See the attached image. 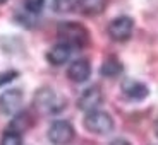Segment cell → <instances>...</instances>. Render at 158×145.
I'll return each instance as SVG.
<instances>
[{
    "mask_svg": "<svg viewBox=\"0 0 158 145\" xmlns=\"http://www.w3.org/2000/svg\"><path fill=\"white\" fill-rule=\"evenodd\" d=\"M23 104V90L19 89H7L0 96V113L5 116H16Z\"/></svg>",
    "mask_w": 158,
    "mask_h": 145,
    "instance_id": "obj_6",
    "label": "cell"
},
{
    "mask_svg": "<svg viewBox=\"0 0 158 145\" xmlns=\"http://www.w3.org/2000/svg\"><path fill=\"white\" fill-rule=\"evenodd\" d=\"M59 39L60 43L67 44L69 48H84L89 43V34H88V29L84 28L83 24L79 22H62L59 26Z\"/></svg>",
    "mask_w": 158,
    "mask_h": 145,
    "instance_id": "obj_1",
    "label": "cell"
},
{
    "mask_svg": "<svg viewBox=\"0 0 158 145\" xmlns=\"http://www.w3.org/2000/svg\"><path fill=\"white\" fill-rule=\"evenodd\" d=\"M132 29H134V21L127 16H122L112 21L107 31L114 41H127L132 36Z\"/></svg>",
    "mask_w": 158,
    "mask_h": 145,
    "instance_id": "obj_5",
    "label": "cell"
},
{
    "mask_svg": "<svg viewBox=\"0 0 158 145\" xmlns=\"http://www.w3.org/2000/svg\"><path fill=\"white\" fill-rule=\"evenodd\" d=\"M16 77H17V72H16V70H9V72L0 74V87L5 86V84H9L10 80H14Z\"/></svg>",
    "mask_w": 158,
    "mask_h": 145,
    "instance_id": "obj_17",
    "label": "cell"
},
{
    "mask_svg": "<svg viewBox=\"0 0 158 145\" xmlns=\"http://www.w3.org/2000/svg\"><path fill=\"white\" fill-rule=\"evenodd\" d=\"M84 126L88 132L95 135H107L114 130V120L105 111H91L84 118Z\"/></svg>",
    "mask_w": 158,
    "mask_h": 145,
    "instance_id": "obj_2",
    "label": "cell"
},
{
    "mask_svg": "<svg viewBox=\"0 0 158 145\" xmlns=\"http://www.w3.org/2000/svg\"><path fill=\"white\" fill-rule=\"evenodd\" d=\"M71 53H72V48H69L67 44H64V43H59L50 48V51L47 53V60L52 65H64L69 60Z\"/></svg>",
    "mask_w": 158,
    "mask_h": 145,
    "instance_id": "obj_10",
    "label": "cell"
},
{
    "mask_svg": "<svg viewBox=\"0 0 158 145\" xmlns=\"http://www.w3.org/2000/svg\"><path fill=\"white\" fill-rule=\"evenodd\" d=\"M24 9L31 14H40L45 7V0H23Z\"/></svg>",
    "mask_w": 158,
    "mask_h": 145,
    "instance_id": "obj_15",
    "label": "cell"
},
{
    "mask_svg": "<svg viewBox=\"0 0 158 145\" xmlns=\"http://www.w3.org/2000/svg\"><path fill=\"white\" fill-rule=\"evenodd\" d=\"M48 138L53 145H67L74 138V128L65 120H57L48 128Z\"/></svg>",
    "mask_w": 158,
    "mask_h": 145,
    "instance_id": "obj_4",
    "label": "cell"
},
{
    "mask_svg": "<svg viewBox=\"0 0 158 145\" xmlns=\"http://www.w3.org/2000/svg\"><path fill=\"white\" fill-rule=\"evenodd\" d=\"M31 126V118H29V113H19L16 114L14 121L10 123V132H16V133H23Z\"/></svg>",
    "mask_w": 158,
    "mask_h": 145,
    "instance_id": "obj_13",
    "label": "cell"
},
{
    "mask_svg": "<svg viewBox=\"0 0 158 145\" xmlns=\"http://www.w3.org/2000/svg\"><path fill=\"white\" fill-rule=\"evenodd\" d=\"M76 5H79V0H53V9L60 14H67L76 9Z\"/></svg>",
    "mask_w": 158,
    "mask_h": 145,
    "instance_id": "obj_14",
    "label": "cell"
},
{
    "mask_svg": "<svg viewBox=\"0 0 158 145\" xmlns=\"http://www.w3.org/2000/svg\"><path fill=\"white\" fill-rule=\"evenodd\" d=\"M122 70H124V65L120 63V60H117L115 56L107 58L103 62L102 68H100L102 75H105V77H117V75L122 74Z\"/></svg>",
    "mask_w": 158,
    "mask_h": 145,
    "instance_id": "obj_12",
    "label": "cell"
},
{
    "mask_svg": "<svg viewBox=\"0 0 158 145\" xmlns=\"http://www.w3.org/2000/svg\"><path fill=\"white\" fill-rule=\"evenodd\" d=\"M102 102H103L102 90H100L96 86H93V87H89V89H86L83 94L79 96L77 106L83 111H86V113H91V111L98 109V108L102 106Z\"/></svg>",
    "mask_w": 158,
    "mask_h": 145,
    "instance_id": "obj_7",
    "label": "cell"
},
{
    "mask_svg": "<svg viewBox=\"0 0 158 145\" xmlns=\"http://www.w3.org/2000/svg\"><path fill=\"white\" fill-rule=\"evenodd\" d=\"M89 75H91V63L86 58L74 60L67 68V77L72 82H77V84L86 82L89 78Z\"/></svg>",
    "mask_w": 158,
    "mask_h": 145,
    "instance_id": "obj_8",
    "label": "cell"
},
{
    "mask_svg": "<svg viewBox=\"0 0 158 145\" xmlns=\"http://www.w3.org/2000/svg\"><path fill=\"white\" fill-rule=\"evenodd\" d=\"M0 145H23V138H21L19 133L16 132H5L4 137H2V143Z\"/></svg>",
    "mask_w": 158,
    "mask_h": 145,
    "instance_id": "obj_16",
    "label": "cell"
},
{
    "mask_svg": "<svg viewBox=\"0 0 158 145\" xmlns=\"http://www.w3.org/2000/svg\"><path fill=\"white\" fill-rule=\"evenodd\" d=\"M35 106L38 108V111H41V113L53 114V113H59L64 108V101L59 97L57 92H53V90L48 89V87H43V89H40L35 96Z\"/></svg>",
    "mask_w": 158,
    "mask_h": 145,
    "instance_id": "obj_3",
    "label": "cell"
},
{
    "mask_svg": "<svg viewBox=\"0 0 158 145\" xmlns=\"http://www.w3.org/2000/svg\"><path fill=\"white\" fill-rule=\"evenodd\" d=\"M108 0H79V9L84 16H98L105 10Z\"/></svg>",
    "mask_w": 158,
    "mask_h": 145,
    "instance_id": "obj_11",
    "label": "cell"
},
{
    "mask_svg": "<svg viewBox=\"0 0 158 145\" xmlns=\"http://www.w3.org/2000/svg\"><path fill=\"white\" fill-rule=\"evenodd\" d=\"M122 94L131 101H143L144 97H148L150 90L143 82L138 80H126L122 84Z\"/></svg>",
    "mask_w": 158,
    "mask_h": 145,
    "instance_id": "obj_9",
    "label": "cell"
},
{
    "mask_svg": "<svg viewBox=\"0 0 158 145\" xmlns=\"http://www.w3.org/2000/svg\"><path fill=\"white\" fill-rule=\"evenodd\" d=\"M5 2H7V0H0V5H2V4H5Z\"/></svg>",
    "mask_w": 158,
    "mask_h": 145,
    "instance_id": "obj_19",
    "label": "cell"
},
{
    "mask_svg": "<svg viewBox=\"0 0 158 145\" xmlns=\"http://www.w3.org/2000/svg\"><path fill=\"white\" fill-rule=\"evenodd\" d=\"M110 145H131V143L127 140H124V138H117V140H114Z\"/></svg>",
    "mask_w": 158,
    "mask_h": 145,
    "instance_id": "obj_18",
    "label": "cell"
},
{
    "mask_svg": "<svg viewBox=\"0 0 158 145\" xmlns=\"http://www.w3.org/2000/svg\"><path fill=\"white\" fill-rule=\"evenodd\" d=\"M156 137H158V121H156Z\"/></svg>",
    "mask_w": 158,
    "mask_h": 145,
    "instance_id": "obj_20",
    "label": "cell"
}]
</instances>
